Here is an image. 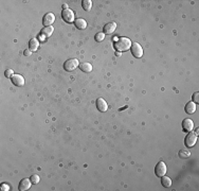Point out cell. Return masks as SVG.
Instances as JSON below:
<instances>
[{
  "label": "cell",
  "instance_id": "1",
  "mask_svg": "<svg viewBox=\"0 0 199 191\" xmlns=\"http://www.w3.org/2000/svg\"><path fill=\"white\" fill-rule=\"evenodd\" d=\"M130 47H132V41H130L129 38H126V37H121L115 43V50H118L120 52L127 51Z\"/></svg>",
  "mask_w": 199,
  "mask_h": 191
},
{
  "label": "cell",
  "instance_id": "2",
  "mask_svg": "<svg viewBox=\"0 0 199 191\" xmlns=\"http://www.w3.org/2000/svg\"><path fill=\"white\" fill-rule=\"evenodd\" d=\"M196 142H197V135H196L193 131L189 132V134H187V136L184 139L185 147H187V148H193V147L195 146Z\"/></svg>",
  "mask_w": 199,
  "mask_h": 191
},
{
  "label": "cell",
  "instance_id": "3",
  "mask_svg": "<svg viewBox=\"0 0 199 191\" xmlns=\"http://www.w3.org/2000/svg\"><path fill=\"white\" fill-rule=\"evenodd\" d=\"M77 66L80 65H78V61L76 58H70V60L66 61V63L64 64V68L67 71H73V70L76 69Z\"/></svg>",
  "mask_w": 199,
  "mask_h": 191
},
{
  "label": "cell",
  "instance_id": "4",
  "mask_svg": "<svg viewBox=\"0 0 199 191\" xmlns=\"http://www.w3.org/2000/svg\"><path fill=\"white\" fill-rule=\"evenodd\" d=\"M166 171H167V168H166V164L163 161H159L158 164H157L156 168H155V173H156V175L159 177L165 175Z\"/></svg>",
  "mask_w": 199,
  "mask_h": 191
},
{
  "label": "cell",
  "instance_id": "5",
  "mask_svg": "<svg viewBox=\"0 0 199 191\" xmlns=\"http://www.w3.org/2000/svg\"><path fill=\"white\" fill-rule=\"evenodd\" d=\"M53 31H54V28L52 27V26L43 28V29L40 31V33H39V38H40L41 41H46V39L49 38V37L51 36Z\"/></svg>",
  "mask_w": 199,
  "mask_h": 191
},
{
  "label": "cell",
  "instance_id": "6",
  "mask_svg": "<svg viewBox=\"0 0 199 191\" xmlns=\"http://www.w3.org/2000/svg\"><path fill=\"white\" fill-rule=\"evenodd\" d=\"M62 17L67 23H73L74 21V12L70 9L62 11Z\"/></svg>",
  "mask_w": 199,
  "mask_h": 191
},
{
  "label": "cell",
  "instance_id": "7",
  "mask_svg": "<svg viewBox=\"0 0 199 191\" xmlns=\"http://www.w3.org/2000/svg\"><path fill=\"white\" fill-rule=\"evenodd\" d=\"M132 53L133 54V56H136V58H142V55H143V49H142V47L139 45L138 43H133L132 44Z\"/></svg>",
  "mask_w": 199,
  "mask_h": 191
},
{
  "label": "cell",
  "instance_id": "8",
  "mask_svg": "<svg viewBox=\"0 0 199 191\" xmlns=\"http://www.w3.org/2000/svg\"><path fill=\"white\" fill-rule=\"evenodd\" d=\"M55 21V16L53 13H47L43 18V23L45 27H50L52 26V23Z\"/></svg>",
  "mask_w": 199,
  "mask_h": 191
},
{
  "label": "cell",
  "instance_id": "9",
  "mask_svg": "<svg viewBox=\"0 0 199 191\" xmlns=\"http://www.w3.org/2000/svg\"><path fill=\"white\" fill-rule=\"evenodd\" d=\"M11 80H12V83L15 85V86H23V84H25V79H23L22 76H20V74H14V76L11 78Z\"/></svg>",
  "mask_w": 199,
  "mask_h": 191
},
{
  "label": "cell",
  "instance_id": "10",
  "mask_svg": "<svg viewBox=\"0 0 199 191\" xmlns=\"http://www.w3.org/2000/svg\"><path fill=\"white\" fill-rule=\"evenodd\" d=\"M32 186V182L30 179H23L20 181L19 183V186H18V189L20 191H25V190H28L30 189Z\"/></svg>",
  "mask_w": 199,
  "mask_h": 191
},
{
  "label": "cell",
  "instance_id": "11",
  "mask_svg": "<svg viewBox=\"0 0 199 191\" xmlns=\"http://www.w3.org/2000/svg\"><path fill=\"white\" fill-rule=\"evenodd\" d=\"M182 129L185 132H192L194 129V122L192 119H184L182 121Z\"/></svg>",
  "mask_w": 199,
  "mask_h": 191
},
{
  "label": "cell",
  "instance_id": "12",
  "mask_svg": "<svg viewBox=\"0 0 199 191\" xmlns=\"http://www.w3.org/2000/svg\"><path fill=\"white\" fill-rule=\"evenodd\" d=\"M97 107L100 111H106L108 109V104L103 98H99L97 100Z\"/></svg>",
  "mask_w": 199,
  "mask_h": 191
},
{
  "label": "cell",
  "instance_id": "13",
  "mask_svg": "<svg viewBox=\"0 0 199 191\" xmlns=\"http://www.w3.org/2000/svg\"><path fill=\"white\" fill-rule=\"evenodd\" d=\"M117 29V23H108L104 27V34H111Z\"/></svg>",
  "mask_w": 199,
  "mask_h": 191
},
{
  "label": "cell",
  "instance_id": "14",
  "mask_svg": "<svg viewBox=\"0 0 199 191\" xmlns=\"http://www.w3.org/2000/svg\"><path fill=\"white\" fill-rule=\"evenodd\" d=\"M185 113L189 114V115H193L194 113L196 111V104L192 101V102H189L184 107Z\"/></svg>",
  "mask_w": 199,
  "mask_h": 191
},
{
  "label": "cell",
  "instance_id": "15",
  "mask_svg": "<svg viewBox=\"0 0 199 191\" xmlns=\"http://www.w3.org/2000/svg\"><path fill=\"white\" fill-rule=\"evenodd\" d=\"M74 25H75V27L77 28V29H80V30H84V29H86V27H87L86 20L83 19V18L75 19V20H74Z\"/></svg>",
  "mask_w": 199,
  "mask_h": 191
},
{
  "label": "cell",
  "instance_id": "16",
  "mask_svg": "<svg viewBox=\"0 0 199 191\" xmlns=\"http://www.w3.org/2000/svg\"><path fill=\"white\" fill-rule=\"evenodd\" d=\"M29 47H30V50H31L32 52H35L37 49H38L39 47V41L38 39L36 38H32L31 41H29Z\"/></svg>",
  "mask_w": 199,
  "mask_h": 191
},
{
  "label": "cell",
  "instance_id": "17",
  "mask_svg": "<svg viewBox=\"0 0 199 191\" xmlns=\"http://www.w3.org/2000/svg\"><path fill=\"white\" fill-rule=\"evenodd\" d=\"M162 179H161V184H162V186L163 187H165V188H168V187H170V185H172V181H170V177H167V176H161Z\"/></svg>",
  "mask_w": 199,
  "mask_h": 191
},
{
  "label": "cell",
  "instance_id": "18",
  "mask_svg": "<svg viewBox=\"0 0 199 191\" xmlns=\"http://www.w3.org/2000/svg\"><path fill=\"white\" fill-rule=\"evenodd\" d=\"M80 68H81V70H83L84 72H90L91 70H92V66H91V64H89V63L81 64Z\"/></svg>",
  "mask_w": 199,
  "mask_h": 191
},
{
  "label": "cell",
  "instance_id": "19",
  "mask_svg": "<svg viewBox=\"0 0 199 191\" xmlns=\"http://www.w3.org/2000/svg\"><path fill=\"white\" fill-rule=\"evenodd\" d=\"M82 5L85 11H90L91 8H92V1L91 0H83Z\"/></svg>",
  "mask_w": 199,
  "mask_h": 191
},
{
  "label": "cell",
  "instance_id": "20",
  "mask_svg": "<svg viewBox=\"0 0 199 191\" xmlns=\"http://www.w3.org/2000/svg\"><path fill=\"white\" fill-rule=\"evenodd\" d=\"M178 155H179V157H180V158L185 159V158H189V157L191 156V153H190V151L184 150V149H183V150H180V151H179Z\"/></svg>",
  "mask_w": 199,
  "mask_h": 191
},
{
  "label": "cell",
  "instance_id": "21",
  "mask_svg": "<svg viewBox=\"0 0 199 191\" xmlns=\"http://www.w3.org/2000/svg\"><path fill=\"white\" fill-rule=\"evenodd\" d=\"M104 38H105L104 32H99V33H97V34H95V36H94V39L98 41V43H99V41H102Z\"/></svg>",
  "mask_w": 199,
  "mask_h": 191
},
{
  "label": "cell",
  "instance_id": "22",
  "mask_svg": "<svg viewBox=\"0 0 199 191\" xmlns=\"http://www.w3.org/2000/svg\"><path fill=\"white\" fill-rule=\"evenodd\" d=\"M30 179H31L32 184H34V185H35V184H38V182H39V179H39V176L37 174H33L31 177H30Z\"/></svg>",
  "mask_w": 199,
  "mask_h": 191
},
{
  "label": "cell",
  "instance_id": "23",
  "mask_svg": "<svg viewBox=\"0 0 199 191\" xmlns=\"http://www.w3.org/2000/svg\"><path fill=\"white\" fill-rule=\"evenodd\" d=\"M4 76H5L6 78H12V76H14V71H13L12 69H6L5 72H4Z\"/></svg>",
  "mask_w": 199,
  "mask_h": 191
},
{
  "label": "cell",
  "instance_id": "24",
  "mask_svg": "<svg viewBox=\"0 0 199 191\" xmlns=\"http://www.w3.org/2000/svg\"><path fill=\"white\" fill-rule=\"evenodd\" d=\"M193 102L195 103V104H198L199 103V93L198 91H196V93L193 95Z\"/></svg>",
  "mask_w": 199,
  "mask_h": 191
},
{
  "label": "cell",
  "instance_id": "25",
  "mask_svg": "<svg viewBox=\"0 0 199 191\" xmlns=\"http://www.w3.org/2000/svg\"><path fill=\"white\" fill-rule=\"evenodd\" d=\"M1 190L8 191V190H10V187H9V185H6V184H2V185H1Z\"/></svg>",
  "mask_w": 199,
  "mask_h": 191
},
{
  "label": "cell",
  "instance_id": "26",
  "mask_svg": "<svg viewBox=\"0 0 199 191\" xmlns=\"http://www.w3.org/2000/svg\"><path fill=\"white\" fill-rule=\"evenodd\" d=\"M23 54H25L26 56H30L32 54V51L30 49H27V50H25V51H23Z\"/></svg>",
  "mask_w": 199,
  "mask_h": 191
},
{
  "label": "cell",
  "instance_id": "27",
  "mask_svg": "<svg viewBox=\"0 0 199 191\" xmlns=\"http://www.w3.org/2000/svg\"><path fill=\"white\" fill-rule=\"evenodd\" d=\"M63 9H64V10H67V9H68V4H63Z\"/></svg>",
  "mask_w": 199,
  "mask_h": 191
},
{
  "label": "cell",
  "instance_id": "28",
  "mask_svg": "<svg viewBox=\"0 0 199 191\" xmlns=\"http://www.w3.org/2000/svg\"><path fill=\"white\" fill-rule=\"evenodd\" d=\"M195 134H196V135H198V134H199V129H196V132H195Z\"/></svg>",
  "mask_w": 199,
  "mask_h": 191
}]
</instances>
